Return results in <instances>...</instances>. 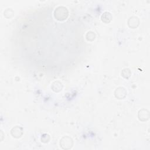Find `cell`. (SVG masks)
<instances>
[{
	"mask_svg": "<svg viewBox=\"0 0 150 150\" xmlns=\"http://www.w3.org/2000/svg\"><path fill=\"white\" fill-rule=\"evenodd\" d=\"M114 94L118 99H123L127 95V91L124 88L120 87L115 90Z\"/></svg>",
	"mask_w": 150,
	"mask_h": 150,
	"instance_id": "cell-3",
	"label": "cell"
},
{
	"mask_svg": "<svg viewBox=\"0 0 150 150\" xmlns=\"http://www.w3.org/2000/svg\"><path fill=\"white\" fill-rule=\"evenodd\" d=\"M54 17L59 21L65 20L68 16V11L64 6H59L54 11Z\"/></svg>",
	"mask_w": 150,
	"mask_h": 150,
	"instance_id": "cell-1",
	"label": "cell"
},
{
	"mask_svg": "<svg viewBox=\"0 0 150 150\" xmlns=\"http://www.w3.org/2000/svg\"><path fill=\"white\" fill-rule=\"evenodd\" d=\"M14 13L13 11H12V9L8 8L6 9L5 11H4V16L6 18H11V17L13 16Z\"/></svg>",
	"mask_w": 150,
	"mask_h": 150,
	"instance_id": "cell-10",
	"label": "cell"
},
{
	"mask_svg": "<svg viewBox=\"0 0 150 150\" xmlns=\"http://www.w3.org/2000/svg\"><path fill=\"white\" fill-rule=\"evenodd\" d=\"M60 146L64 149H70L72 147L73 142L72 139L67 136L63 137L60 140Z\"/></svg>",
	"mask_w": 150,
	"mask_h": 150,
	"instance_id": "cell-2",
	"label": "cell"
},
{
	"mask_svg": "<svg viewBox=\"0 0 150 150\" xmlns=\"http://www.w3.org/2000/svg\"><path fill=\"white\" fill-rule=\"evenodd\" d=\"M112 16L110 12H105L101 16V20L104 23H108L111 21Z\"/></svg>",
	"mask_w": 150,
	"mask_h": 150,
	"instance_id": "cell-7",
	"label": "cell"
},
{
	"mask_svg": "<svg viewBox=\"0 0 150 150\" xmlns=\"http://www.w3.org/2000/svg\"><path fill=\"white\" fill-rule=\"evenodd\" d=\"M63 87L62 84L59 82V81H55L53 83L52 86V90L55 91V92H59L60 90H62Z\"/></svg>",
	"mask_w": 150,
	"mask_h": 150,
	"instance_id": "cell-8",
	"label": "cell"
},
{
	"mask_svg": "<svg viewBox=\"0 0 150 150\" xmlns=\"http://www.w3.org/2000/svg\"><path fill=\"white\" fill-rule=\"evenodd\" d=\"M131 71L129 69H124L122 70V72H121V75L122 77H124V78L125 79H128L130 76H131Z\"/></svg>",
	"mask_w": 150,
	"mask_h": 150,
	"instance_id": "cell-9",
	"label": "cell"
},
{
	"mask_svg": "<svg viewBox=\"0 0 150 150\" xmlns=\"http://www.w3.org/2000/svg\"><path fill=\"white\" fill-rule=\"evenodd\" d=\"M11 135H12L13 137L16 138H20L22 136V135L23 134V129L21 127H18V126H16L11 129Z\"/></svg>",
	"mask_w": 150,
	"mask_h": 150,
	"instance_id": "cell-4",
	"label": "cell"
},
{
	"mask_svg": "<svg viewBox=\"0 0 150 150\" xmlns=\"http://www.w3.org/2000/svg\"><path fill=\"white\" fill-rule=\"evenodd\" d=\"M149 117V111L145 109H142L138 112V118L142 121H145L148 120Z\"/></svg>",
	"mask_w": 150,
	"mask_h": 150,
	"instance_id": "cell-5",
	"label": "cell"
},
{
	"mask_svg": "<svg viewBox=\"0 0 150 150\" xmlns=\"http://www.w3.org/2000/svg\"><path fill=\"white\" fill-rule=\"evenodd\" d=\"M139 23V21L138 18L135 16L131 17L128 21V26L132 29L137 28L138 26Z\"/></svg>",
	"mask_w": 150,
	"mask_h": 150,
	"instance_id": "cell-6",
	"label": "cell"
},
{
	"mask_svg": "<svg viewBox=\"0 0 150 150\" xmlns=\"http://www.w3.org/2000/svg\"><path fill=\"white\" fill-rule=\"evenodd\" d=\"M95 37L96 35L93 32H88L86 35V38L89 41H93L95 39Z\"/></svg>",
	"mask_w": 150,
	"mask_h": 150,
	"instance_id": "cell-11",
	"label": "cell"
}]
</instances>
